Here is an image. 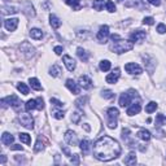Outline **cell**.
<instances>
[{
    "label": "cell",
    "instance_id": "6da1fadb",
    "mask_svg": "<svg viewBox=\"0 0 166 166\" xmlns=\"http://www.w3.org/2000/svg\"><path fill=\"white\" fill-rule=\"evenodd\" d=\"M121 154V145L110 136H103L93 144V156L99 161H112Z\"/></svg>",
    "mask_w": 166,
    "mask_h": 166
},
{
    "label": "cell",
    "instance_id": "7a4b0ae2",
    "mask_svg": "<svg viewBox=\"0 0 166 166\" xmlns=\"http://www.w3.org/2000/svg\"><path fill=\"white\" fill-rule=\"evenodd\" d=\"M132 48H134L132 42H127L123 39H118L117 42H114L110 47V49L114 51L116 53H125V52H127V51H131Z\"/></svg>",
    "mask_w": 166,
    "mask_h": 166
},
{
    "label": "cell",
    "instance_id": "3957f363",
    "mask_svg": "<svg viewBox=\"0 0 166 166\" xmlns=\"http://www.w3.org/2000/svg\"><path fill=\"white\" fill-rule=\"evenodd\" d=\"M106 114H108V126H109V128H116L117 127V118L119 116V110L117 108L112 106V108L108 109Z\"/></svg>",
    "mask_w": 166,
    "mask_h": 166
},
{
    "label": "cell",
    "instance_id": "277c9868",
    "mask_svg": "<svg viewBox=\"0 0 166 166\" xmlns=\"http://www.w3.org/2000/svg\"><path fill=\"white\" fill-rule=\"evenodd\" d=\"M2 104H3L4 108L7 106V105H10V106H13L16 110H18L20 106H21V104H22V103L20 101V99L16 96V95H10V96H8V97L2 99Z\"/></svg>",
    "mask_w": 166,
    "mask_h": 166
},
{
    "label": "cell",
    "instance_id": "5b68a950",
    "mask_svg": "<svg viewBox=\"0 0 166 166\" xmlns=\"http://www.w3.org/2000/svg\"><path fill=\"white\" fill-rule=\"evenodd\" d=\"M18 118H20V122H21V125H22L23 127L30 128V130L34 127V119H33V117H31L30 114H27V113H21Z\"/></svg>",
    "mask_w": 166,
    "mask_h": 166
},
{
    "label": "cell",
    "instance_id": "8992f818",
    "mask_svg": "<svg viewBox=\"0 0 166 166\" xmlns=\"http://www.w3.org/2000/svg\"><path fill=\"white\" fill-rule=\"evenodd\" d=\"M20 51L22 52V53L25 55V57H27V59H29V57L33 56V55H34V52H35L34 47L31 45V44L29 43V42H23V43L20 45Z\"/></svg>",
    "mask_w": 166,
    "mask_h": 166
},
{
    "label": "cell",
    "instance_id": "52a82bcc",
    "mask_svg": "<svg viewBox=\"0 0 166 166\" xmlns=\"http://www.w3.org/2000/svg\"><path fill=\"white\" fill-rule=\"evenodd\" d=\"M125 70L130 73V74H135V75H139L143 73V69L138 64H135V62H128V64H126L125 65Z\"/></svg>",
    "mask_w": 166,
    "mask_h": 166
},
{
    "label": "cell",
    "instance_id": "ba28073f",
    "mask_svg": "<svg viewBox=\"0 0 166 166\" xmlns=\"http://www.w3.org/2000/svg\"><path fill=\"white\" fill-rule=\"evenodd\" d=\"M145 36H147L145 31H143V30H136V31H134V33L130 35V39H131L132 43H140V42H143V40L145 39Z\"/></svg>",
    "mask_w": 166,
    "mask_h": 166
},
{
    "label": "cell",
    "instance_id": "9c48e42d",
    "mask_svg": "<svg viewBox=\"0 0 166 166\" xmlns=\"http://www.w3.org/2000/svg\"><path fill=\"white\" fill-rule=\"evenodd\" d=\"M65 142L70 145H77L78 144V138H77V134L71 130H67L65 132Z\"/></svg>",
    "mask_w": 166,
    "mask_h": 166
},
{
    "label": "cell",
    "instance_id": "30bf717a",
    "mask_svg": "<svg viewBox=\"0 0 166 166\" xmlns=\"http://www.w3.org/2000/svg\"><path fill=\"white\" fill-rule=\"evenodd\" d=\"M108 36H109V26L103 25L100 27V30H99V33H97V39L100 40L101 43H105Z\"/></svg>",
    "mask_w": 166,
    "mask_h": 166
},
{
    "label": "cell",
    "instance_id": "8fae6325",
    "mask_svg": "<svg viewBox=\"0 0 166 166\" xmlns=\"http://www.w3.org/2000/svg\"><path fill=\"white\" fill-rule=\"evenodd\" d=\"M119 75H121V73H119V69H114L110 74H108L106 78H105V81L106 83H110V85H114V83H117L118 79H119Z\"/></svg>",
    "mask_w": 166,
    "mask_h": 166
},
{
    "label": "cell",
    "instance_id": "7c38bea8",
    "mask_svg": "<svg viewBox=\"0 0 166 166\" xmlns=\"http://www.w3.org/2000/svg\"><path fill=\"white\" fill-rule=\"evenodd\" d=\"M18 18H8V20H5L4 21V26H5V29H7L8 31H14L16 29H17V26H18Z\"/></svg>",
    "mask_w": 166,
    "mask_h": 166
},
{
    "label": "cell",
    "instance_id": "4fadbf2b",
    "mask_svg": "<svg viewBox=\"0 0 166 166\" xmlns=\"http://www.w3.org/2000/svg\"><path fill=\"white\" fill-rule=\"evenodd\" d=\"M78 83H79V86L83 87L85 90H90L92 87V81L87 75H81L79 79H78Z\"/></svg>",
    "mask_w": 166,
    "mask_h": 166
},
{
    "label": "cell",
    "instance_id": "5bb4252c",
    "mask_svg": "<svg viewBox=\"0 0 166 166\" xmlns=\"http://www.w3.org/2000/svg\"><path fill=\"white\" fill-rule=\"evenodd\" d=\"M62 61H64V64H65V66H66V69L69 70V71H73L75 69V66H77V64H75V61H74V59H71L70 56H67V55H65L64 57H62Z\"/></svg>",
    "mask_w": 166,
    "mask_h": 166
},
{
    "label": "cell",
    "instance_id": "9a60e30c",
    "mask_svg": "<svg viewBox=\"0 0 166 166\" xmlns=\"http://www.w3.org/2000/svg\"><path fill=\"white\" fill-rule=\"evenodd\" d=\"M66 87L69 88V91L73 92L74 95H78V93H81L79 87H78V85H77V83L73 81V79H67V81H66Z\"/></svg>",
    "mask_w": 166,
    "mask_h": 166
},
{
    "label": "cell",
    "instance_id": "2e32d148",
    "mask_svg": "<svg viewBox=\"0 0 166 166\" xmlns=\"http://www.w3.org/2000/svg\"><path fill=\"white\" fill-rule=\"evenodd\" d=\"M136 136H138L139 139L144 140V142H149L150 138H152V135H150V132L148 131V130H145V128H140L139 131H138V134H136Z\"/></svg>",
    "mask_w": 166,
    "mask_h": 166
},
{
    "label": "cell",
    "instance_id": "e0dca14e",
    "mask_svg": "<svg viewBox=\"0 0 166 166\" xmlns=\"http://www.w3.org/2000/svg\"><path fill=\"white\" fill-rule=\"evenodd\" d=\"M140 109H142V105H140L139 101H136V103H134L132 105L127 109V114H128V116H135V114H138L140 112Z\"/></svg>",
    "mask_w": 166,
    "mask_h": 166
},
{
    "label": "cell",
    "instance_id": "ac0fdd59",
    "mask_svg": "<svg viewBox=\"0 0 166 166\" xmlns=\"http://www.w3.org/2000/svg\"><path fill=\"white\" fill-rule=\"evenodd\" d=\"M130 100H131V95L130 93H122L121 97H119V106H127L130 104Z\"/></svg>",
    "mask_w": 166,
    "mask_h": 166
},
{
    "label": "cell",
    "instance_id": "d6986e66",
    "mask_svg": "<svg viewBox=\"0 0 166 166\" xmlns=\"http://www.w3.org/2000/svg\"><path fill=\"white\" fill-rule=\"evenodd\" d=\"M13 140H14V138H13L12 134L4 132V134L2 135V143H3L4 145H10V144L13 143Z\"/></svg>",
    "mask_w": 166,
    "mask_h": 166
},
{
    "label": "cell",
    "instance_id": "ffe728a7",
    "mask_svg": "<svg viewBox=\"0 0 166 166\" xmlns=\"http://www.w3.org/2000/svg\"><path fill=\"white\" fill-rule=\"evenodd\" d=\"M30 36H31L33 39H35V40H39V39L43 38V31H42L40 29L34 27V29L30 30Z\"/></svg>",
    "mask_w": 166,
    "mask_h": 166
},
{
    "label": "cell",
    "instance_id": "44dd1931",
    "mask_svg": "<svg viewBox=\"0 0 166 166\" xmlns=\"http://www.w3.org/2000/svg\"><path fill=\"white\" fill-rule=\"evenodd\" d=\"M125 165H128V166H131V165H135L136 164V154H135L134 152H131V153H128V156L126 158H125Z\"/></svg>",
    "mask_w": 166,
    "mask_h": 166
},
{
    "label": "cell",
    "instance_id": "7402d4cb",
    "mask_svg": "<svg viewBox=\"0 0 166 166\" xmlns=\"http://www.w3.org/2000/svg\"><path fill=\"white\" fill-rule=\"evenodd\" d=\"M49 22H51V26H52L53 29H59L60 26H61V23H62L55 14H49Z\"/></svg>",
    "mask_w": 166,
    "mask_h": 166
},
{
    "label": "cell",
    "instance_id": "603a6c76",
    "mask_svg": "<svg viewBox=\"0 0 166 166\" xmlns=\"http://www.w3.org/2000/svg\"><path fill=\"white\" fill-rule=\"evenodd\" d=\"M77 55H78V57L81 59V61L87 62V60H88V55H87V52L82 48V47H79V48H77Z\"/></svg>",
    "mask_w": 166,
    "mask_h": 166
},
{
    "label": "cell",
    "instance_id": "cb8c5ba5",
    "mask_svg": "<svg viewBox=\"0 0 166 166\" xmlns=\"http://www.w3.org/2000/svg\"><path fill=\"white\" fill-rule=\"evenodd\" d=\"M65 3L67 5H70V7H73V9H75V10H79L81 9V0H65Z\"/></svg>",
    "mask_w": 166,
    "mask_h": 166
},
{
    "label": "cell",
    "instance_id": "d4e9b609",
    "mask_svg": "<svg viewBox=\"0 0 166 166\" xmlns=\"http://www.w3.org/2000/svg\"><path fill=\"white\" fill-rule=\"evenodd\" d=\"M36 108H38V101H36V100H29L27 103L25 104L26 112H30V110H33V109H36Z\"/></svg>",
    "mask_w": 166,
    "mask_h": 166
},
{
    "label": "cell",
    "instance_id": "484cf974",
    "mask_svg": "<svg viewBox=\"0 0 166 166\" xmlns=\"http://www.w3.org/2000/svg\"><path fill=\"white\" fill-rule=\"evenodd\" d=\"M29 83H30V86L33 87L34 90H36V91H40V90H42V85L39 83V81L36 79V78H30Z\"/></svg>",
    "mask_w": 166,
    "mask_h": 166
},
{
    "label": "cell",
    "instance_id": "4316f807",
    "mask_svg": "<svg viewBox=\"0 0 166 166\" xmlns=\"http://www.w3.org/2000/svg\"><path fill=\"white\" fill-rule=\"evenodd\" d=\"M79 147H81V150H82V152L85 153V154H87V153H88V150H90V142H88L87 139L82 140Z\"/></svg>",
    "mask_w": 166,
    "mask_h": 166
},
{
    "label": "cell",
    "instance_id": "83f0119b",
    "mask_svg": "<svg viewBox=\"0 0 166 166\" xmlns=\"http://www.w3.org/2000/svg\"><path fill=\"white\" fill-rule=\"evenodd\" d=\"M17 90L22 93V95H29V87L26 86L25 83H22V82L17 83Z\"/></svg>",
    "mask_w": 166,
    "mask_h": 166
},
{
    "label": "cell",
    "instance_id": "f1b7e54d",
    "mask_svg": "<svg viewBox=\"0 0 166 166\" xmlns=\"http://www.w3.org/2000/svg\"><path fill=\"white\" fill-rule=\"evenodd\" d=\"M99 67H100L101 71H108L109 69H110V61L103 60V61L100 62V65H99Z\"/></svg>",
    "mask_w": 166,
    "mask_h": 166
},
{
    "label": "cell",
    "instance_id": "f546056e",
    "mask_svg": "<svg viewBox=\"0 0 166 166\" xmlns=\"http://www.w3.org/2000/svg\"><path fill=\"white\" fill-rule=\"evenodd\" d=\"M18 138H20L21 142L25 143V144H30V143H31V138H30V135H29V134L21 132V134L18 135Z\"/></svg>",
    "mask_w": 166,
    "mask_h": 166
},
{
    "label": "cell",
    "instance_id": "4dcf8cb0",
    "mask_svg": "<svg viewBox=\"0 0 166 166\" xmlns=\"http://www.w3.org/2000/svg\"><path fill=\"white\" fill-rule=\"evenodd\" d=\"M157 106H158V105H157V104H156L154 101H150L148 105L145 106V112H147V113H153V112H156Z\"/></svg>",
    "mask_w": 166,
    "mask_h": 166
},
{
    "label": "cell",
    "instance_id": "1f68e13d",
    "mask_svg": "<svg viewBox=\"0 0 166 166\" xmlns=\"http://www.w3.org/2000/svg\"><path fill=\"white\" fill-rule=\"evenodd\" d=\"M156 125H157V126L166 125V117L164 114H157V117H156Z\"/></svg>",
    "mask_w": 166,
    "mask_h": 166
},
{
    "label": "cell",
    "instance_id": "d6a6232c",
    "mask_svg": "<svg viewBox=\"0 0 166 166\" xmlns=\"http://www.w3.org/2000/svg\"><path fill=\"white\" fill-rule=\"evenodd\" d=\"M49 73H51V75L52 77H59L60 75V73H61V69H60V66L59 65H53L49 69Z\"/></svg>",
    "mask_w": 166,
    "mask_h": 166
},
{
    "label": "cell",
    "instance_id": "836d02e7",
    "mask_svg": "<svg viewBox=\"0 0 166 166\" xmlns=\"http://www.w3.org/2000/svg\"><path fill=\"white\" fill-rule=\"evenodd\" d=\"M18 10H17V8H14V7H3V14H13V13H17Z\"/></svg>",
    "mask_w": 166,
    "mask_h": 166
},
{
    "label": "cell",
    "instance_id": "e575fe53",
    "mask_svg": "<svg viewBox=\"0 0 166 166\" xmlns=\"http://www.w3.org/2000/svg\"><path fill=\"white\" fill-rule=\"evenodd\" d=\"M92 7L95 8L96 10H101L104 8V0H93Z\"/></svg>",
    "mask_w": 166,
    "mask_h": 166
},
{
    "label": "cell",
    "instance_id": "d590c367",
    "mask_svg": "<svg viewBox=\"0 0 166 166\" xmlns=\"http://www.w3.org/2000/svg\"><path fill=\"white\" fill-rule=\"evenodd\" d=\"M44 149V143L42 142V139L39 138L38 140H36V144H35V147H34V150L35 152H40V150H43Z\"/></svg>",
    "mask_w": 166,
    "mask_h": 166
},
{
    "label": "cell",
    "instance_id": "8d00e7d4",
    "mask_svg": "<svg viewBox=\"0 0 166 166\" xmlns=\"http://www.w3.org/2000/svg\"><path fill=\"white\" fill-rule=\"evenodd\" d=\"M81 118H82V114L79 113V112H74L71 114V121H73V123H79V121H81Z\"/></svg>",
    "mask_w": 166,
    "mask_h": 166
},
{
    "label": "cell",
    "instance_id": "74e56055",
    "mask_svg": "<svg viewBox=\"0 0 166 166\" xmlns=\"http://www.w3.org/2000/svg\"><path fill=\"white\" fill-rule=\"evenodd\" d=\"M105 7H106L108 12H110V13H113L114 10H116V5H114V3L112 2V0H108V2L105 3Z\"/></svg>",
    "mask_w": 166,
    "mask_h": 166
},
{
    "label": "cell",
    "instance_id": "f35d334b",
    "mask_svg": "<svg viewBox=\"0 0 166 166\" xmlns=\"http://www.w3.org/2000/svg\"><path fill=\"white\" fill-rule=\"evenodd\" d=\"M52 116H53L56 119H62L65 116V113H64V110H53L52 112Z\"/></svg>",
    "mask_w": 166,
    "mask_h": 166
},
{
    "label": "cell",
    "instance_id": "ab89813d",
    "mask_svg": "<svg viewBox=\"0 0 166 166\" xmlns=\"http://www.w3.org/2000/svg\"><path fill=\"white\" fill-rule=\"evenodd\" d=\"M103 97L104 99H113L114 97V92L110 90H104L103 91Z\"/></svg>",
    "mask_w": 166,
    "mask_h": 166
},
{
    "label": "cell",
    "instance_id": "60d3db41",
    "mask_svg": "<svg viewBox=\"0 0 166 166\" xmlns=\"http://www.w3.org/2000/svg\"><path fill=\"white\" fill-rule=\"evenodd\" d=\"M86 100H87V99L86 97H81V99H78V100L75 101V105L78 106V108H83V106H85V103H86Z\"/></svg>",
    "mask_w": 166,
    "mask_h": 166
},
{
    "label": "cell",
    "instance_id": "b9f144b4",
    "mask_svg": "<svg viewBox=\"0 0 166 166\" xmlns=\"http://www.w3.org/2000/svg\"><path fill=\"white\" fill-rule=\"evenodd\" d=\"M70 162L73 165H79V154H73V157H70Z\"/></svg>",
    "mask_w": 166,
    "mask_h": 166
},
{
    "label": "cell",
    "instance_id": "7bdbcfd3",
    "mask_svg": "<svg viewBox=\"0 0 166 166\" xmlns=\"http://www.w3.org/2000/svg\"><path fill=\"white\" fill-rule=\"evenodd\" d=\"M51 104H53V105L57 106V108H62V103L60 100H57V99H55V97H51Z\"/></svg>",
    "mask_w": 166,
    "mask_h": 166
},
{
    "label": "cell",
    "instance_id": "ee69618b",
    "mask_svg": "<svg viewBox=\"0 0 166 166\" xmlns=\"http://www.w3.org/2000/svg\"><path fill=\"white\" fill-rule=\"evenodd\" d=\"M157 33H158V34H165V33H166V26H165L164 23H160V25L157 26Z\"/></svg>",
    "mask_w": 166,
    "mask_h": 166
},
{
    "label": "cell",
    "instance_id": "f6af8a7d",
    "mask_svg": "<svg viewBox=\"0 0 166 166\" xmlns=\"http://www.w3.org/2000/svg\"><path fill=\"white\" fill-rule=\"evenodd\" d=\"M143 23H145V25H153L154 23V18L153 17H144Z\"/></svg>",
    "mask_w": 166,
    "mask_h": 166
},
{
    "label": "cell",
    "instance_id": "bcb514c9",
    "mask_svg": "<svg viewBox=\"0 0 166 166\" xmlns=\"http://www.w3.org/2000/svg\"><path fill=\"white\" fill-rule=\"evenodd\" d=\"M36 101H38V108H36V109H38V110H43V109H44V101H43V99L38 97V100H36Z\"/></svg>",
    "mask_w": 166,
    "mask_h": 166
},
{
    "label": "cell",
    "instance_id": "7dc6e473",
    "mask_svg": "<svg viewBox=\"0 0 166 166\" xmlns=\"http://www.w3.org/2000/svg\"><path fill=\"white\" fill-rule=\"evenodd\" d=\"M53 51H55V53H56V55H61V53H62V51H64V48H62L61 45H57V47H55V48H53Z\"/></svg>",
    "mask_w": 166,
    "mask_h": 166
},
{
    "label": "cell",
    "instance_id": "c3c4849f",
    "mask_svg": "<svg viewBox=\"0 0 166 166\" xmlns=\"http://www.w3.org/2000/svg\"><path fill=\"white\" fill-rule=\"evenodd\" d=\"M62 150H64V153L67 156V157H70V156H71L70 154V150H69V148H67L66 145H62Z\"/></svg>",
    "mask_w": 166,
    "mask_h": 166
},
{
    "label": "cell",
    "instance_id": "681fc988",
    "mask_svg": "<svg viewBox=\"0 0 166 166\" xmlns=\"http://www.w3.org/2000/svg\"><path fill=\"white\" fill-rule=\"evenodd\" d=\"M87 34H88L87 31H86V33H81V30H79V31H77V35L79 36V38H83V39H86V38H87Z\"/></svg>",
    "mask_w": 166,
    "mask_h": 166
},
{
    "label": "cell",
    "instance_id": "f907efd6",
    "mask_svg": "<svg viewBox=\"0 0 166 166\" xmlns=\"http://www.w3.org/2000/svg\"><path fill=\"white\" fill-rule=\"evenodd\" d=\"M10 149H13V150H22V147H21V145H18V144H14V145H12V147H10Z\"/></svg>",
    "mask_w": 166,
    "mask_h": 166
},
{
    "label": "cell",
    "instance_id": "816d5d0a",
    "mask_svg": "<svg viewBox=\"0 0 166 166\" xmlns=\"http://www.w3.org/2000/svg\"><path fill=\"white\" fill-rule=\"evenodd\" d=\"M148 2H149L150 4H152V5H156V7H158V5L161 4L160 0H148Z\"/></svg>",
    "mask_w": 166,
    "mask_h": 166
},
{
    "label": "cell",
    "instance_id": "f5cc1de1",
    "mask_svg": "<svg viewBox=\"0 0 166 166\" xmlns=\"http://www.w3.org/2000/svg\"><path fill=\"white\" fill-rule=\"evenodd\" d=\"M110 38H112V40L114 42V40H118V39H121V38H119V35H117V34H113L112 36H110Z\"/></svg>",
    "mask_w": 166,
    "mask_h": 166
},
{
    "label": "cell",
    "instance_id": "db71d44e",
    "mask_svg": "<svg viewBox=\"0 0 166 166\" xmlns=\"http://www.w3.org/2000/svg\"><path fill=\"white\" fill-rule=\"evenodd\" d=\"M5 161H7V157H5V156H2V165L5 164Z\"/></svg>",
    "mask_w": 166,
    "mask_h": 166
},
{
    "label": "cell",
    "instance_id": "11a10c76",
    "mask_svg": "<svg viewBox=\"0 0 166 166\" xmlns=\"http://www.w3.org/2000/svg\"><path fill=\"white\" fill-rule=\"evenodd\" d=\"M85 128H86V131H90V126H88V123H85Z\"/></svg>",
    "mask_w": 166,
    "mask_h": 166
},
{
    "label": "cell",
    "instance_id": "9f6ffc18",
    "mask_svg": "<svg viewBox=\"0 0 166 166\" xmlns=\"http://www.w3.org/2000/svg\"><path fill=\"white\" fill-rule=\"evenodd\" d=\"M118 2H122V0H118Z\"/></svg>",
    "mask_w": 166,
    "mask_h": 166
}]
</instances>
